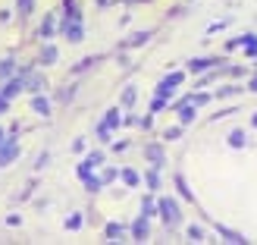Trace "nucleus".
I'll list each match as a JSON object with an SVG mask.
<instances>
[{"instance_id":"obj_1","label":"nucleus","mask_w":257,"mask_h":245,"mask_svg":"<svg viewBox=\"0 0 257 245\" xmlns=\"http://www.w3.org/2000/svg\"><path fill=\"white\" fill-rule=\"evenodd\" d=\"M157 214L163 217V223H166V226H179V223H182V208H179V201L166 198V195L157 201Z\"/></svg>"},{"instance_id":"obj_2","label":"nucleus","mask_w":257,"mask_h":245,"mask_svg":"<svg viewBox=\"0 0 257 245\" xmlns=\"http://www.w3.org/2000/svg\"><path fill=\"white\" fill-rule=\"evenodd\" d=\"M182 82H185V72H170V75H166V79L157 85V95L170 101V95H173V92H176V88L182 85Z\"/></svg>"},{"instance_id":"obj_3","label":"nucleus","mask_w":257,"mask_h":245,"mask_svg":"<svg viewBox=\"0 0 257 245\" xmlns=\"http://www.w3.org/2000/svg\"><path fill=\"white\" fill-rule=\"evenodd\" d=\"M128 233H132V239H135V242H148V236H151V217L141 214L138 220L132 223V229H128Z\"/></svg>"},{"instance_id":"obj_4","label":"nucleus","mask_w":257,"mask_h":245,"mask_svg":"<svg viewBox=\"0 0 257 245\" xmlns=\"http://www.w3.org/2000/svg\"><path fill=\"white\" fill-rule=\"evenodd\" d=\"M19 157V145L16 138H4V145H0V167H10V160Z\"/></svg>"},{"instance_id":"obj_5","label":"nucleus","mask_w":257,"mask_h":245,"mask_svg":"<svg viewBox=\"0 0 257 245\" xmlns=\"http://www.w3.org/2000/svg\"><path fill=\"white\" fill-rule=\"evenodd\" d=\"M0 85H4V88H0V95H4L7 101H13V98L22 92V72L19 75H10V79H4Z\"/></svg>"},{"instance_id":"obj_6","label":"nucleus","mask_w":257,"mask_h":245,"mask_svg":"<svg viewBox=\"0 0 257 245\" xmlns=\"http://www.w3.org/2000/svg\"><path fill=\"white\" fill-rule=\"evenodd\" d=\"M220 57H198V60H191L188 63V72H207V69H213V66H220Z\"/></svg>"},{"instance_id":"obj_7","label":"nucleus","mask_w":257,"mask_h":245,"mask_svg":"<svg viewBox=\"0 0 257 245\" xmlns=\"http://www.w3.org/2000/svg\"><path fill=\"white\" fill-rule=\"evenodd\" d=\"M148 160H151V167H157V170H160V167L166 164V154H163V145H148Z\"/></svg>"},{"instance_id":"obj_8","label":"nucleus","mask_w":257,"mask_h":245,"mask_svg":"<svg viewBox=\"0 0 257 245\" xmlns=\"http://www.w3.org/2000/svg\"><path fill=\"white\" fill-rule=\"evenodd\" d=\"M213 229L223 236V242H238V245H245V242H248V239L241 236V233H235V229H229V226H223V223H216Z\"/></svg>"},{"instance_id":"obj_9","label":"nucleus","mask_w":257,"mask_h":245,"mask_svg":"<svg viewBox=\"0 0 257 245\" xmlns=\"http://www.w3.org/2000/svg\"><path fill=\"white\" fill-rule=\"evenodd\" d=\"M32 110L38 113V117H50V101H47L41 92H38V95L32 98Z\"/></svg>"},{"instance_id":"obj_10","label":"nucleus","mask_w":257,"mask_h":245,"mask_svg":"<svg viewBox=\"0 0 257 245\" xmlns=\"http://www.w3.org/2000/svg\"><path fill=\"white\" fill-rule=\"evenodd\" d=\"M104 233H107V239H110V242H122L128 229H125L122 223H107V229H104Z\"/></svg>"},{"instance_id":"obj_11","label":"nucleus","mask_w":257,"mask_h":245,"mask_svg":"<svg viewBox=\"0 0 257 245\" xmlns=\"http://www.w3.org/2000/svg\"><path fill=\"white\" fill-rule=\"evenodd\" d=\"M195 104H179V123L182 126H188V123H195Z\"/></svg>"},{"instance_id":"obj_12","label":"nucleus","mask_w":257,"mask_h":245,"mask_svg":"<svg viewBox=\"0 0 257 245\" xmlns=\"http://www.w3.org/2000/svg\"><path fill=\"white\" fill-rule=\"evenodd\" d=\"M38 63H41V66H54V63H57V47L47 44V47L41 50V57H38Z\"/></svg>"},{"instance_id":"obj_13","label":"nucleus","mask_w":257,"mask_h":245,"mask_svg":"<svg viewBox=\"0 0 257 245\" xmlns=\"http://www.w3.org/2000/svg\"><path fill=\"white\" fill-rule=\"evenodd\" d=\"M151 35H154L151 29H148V32H135V35H132V38L125 41V47H138V44H148V41H151Z\"/></svg>"},{"instance_id":"obj_14","label":"nucleus","mask_w":257,"mask_h":245,"mask_svg":"<svg viewBox=\"0 0 257 245\" xmlns=\"http://www.w3.org/2000/svg\"><path fill=\"white\" fill-rule=\"evenodd\" d=\"M13 72H16V60H0V82H4V79H10V75Z\"/></svg>"},{"instance_id":"obj_15","label":"nucleus","mask_w":257,"mask_h":245,"mask_svg":"<svg viewBox=\"0 0 257 245\" xmlns=\"http://www.w3.org/2000/svg\"><path fill=\"white\" fill-rule=\"evenodd\" d=\"M245 132H241V129H232V132H229V148H245Z\"/></svg>"},{"instance_id":"obj_16","label":"nucleus","mask_w":257,"mask_h":245,"mask_svg":"<svg viewBox=\"0 0 257 245\" xmlns=\"http://www.w3.org/2000/svg\"><path fill=\"white\" fill-rule=\"evenodd\" d=\"M82 183H85V189H88V192H100V189H104V179H100V176H91V173H88Z\"/></svg>"},{"instance_id":"obj_17","label":"nucleus","mask_w":257,"mask_h":245,"mask_svg":"<svg viewBox=\"0 0 257 245\" xmlns=\"http://www.w3.org/2000/svg\"><path fill=\"white\" fill-rule=\"evenodd\" d=\"M54 29H57V19H54V16H47V19L41 22V38H44V41H50V35H54Z\"/></svg>"},{"instance_id":"obj_18","label":"nucleus","mask_w":257,"mask_h":245,"mask_svg":"<svg viewBox=\"0 0 257 245\" xmlns=\"http://www.w3.org/2000/svg\"><path fill=\"white\" fill-rule=\"evenodd\" d=\"M119 123H122L119 110H116V107H113V110H107V117H104V126H107V129H116Z\"/></svg>"},{"instance_id":"obj_19","label":"nucleus","mask_w":257,"mask_h":245,"mask_svg":"<svg viewBox=\"0 0 257 245\" xmlns=\"http://www.w3.org/2000/svg\"><path fill=\"white\" fill-rule=\"evenodd\" d=\"M145 183L151 186V192H157V189H160V176H157V167H151V170L145 173Z\"/></svg>"},{"instance_id":"obj_20","label":"nucleus","mask_w":257,"mask_h":245,"mask_svg":"<svg viewBox=\"0 0 257 245\" xmlns=\"http://www.w3.org/2000/svg\"><path fill=\"white\" fill-rule=\"evenodd\" d=\"M176 189H179V195H182L185 201H195V195H191V189L185 186V179H182V176H176Z\"/></svg>"},{"instance_id":"obj_21","label":"nucleus","mask_w":257,"mask_h":245,"mask_svg":"<svg viewBox=\"0 0 257 245\" xmlns=\"http://www.w3.org/2000/svg\"><path fill=\"white\" fill-rule=\"evenodd\" d=\"M135 98H138V92H135V85H128L125 92H122V107H132V104H135Z\"/></svg>"},{"instance_id":"obj_22","label":"nucleus","mask_w":257,"mask_h":245,"mask_svg":"<svg viewBox=\"0 0 257 245\" xmlns=\"http://www.w3.org/2000/svg\"><path fill=\"white\" fill-rule=\"evenodd\" d=\"M119 176H122V183H125V186H138V183H141V176H138L135 170H122Z\"/></svg>"},{"instance_id":"obj_23","label":"nucleus","mask_w":257,"mask_h":245,"mask_svg":"<svg viewBox=\"0 0 257 245\" xmlns=\"http://www.w3.org/2000/svg\"><path fill=\"white\" fill-rule=\"evenodd\" d=\"M141 214H145V217H154V214H157V204H154L151 198H141Z\"/></svg>"},{"instance_id":"obj_24","label":"nucleus","mask_w":257,"mask_h":245,"mask_svg":"<svg viewBox=\"0 0 257 245\" xmlns=\"http://www.w3.org/2000/svg\"><path fill=\"white\" fill-rule=\"evenodd\" d=\"M179 135H182V123H179V126H173V129H166V132H163V138H166V141H176Z\"/></svg>"},{"instance_id":"obj_25","label":"nucleus","mask_w":257,"mask_h":245,"mask_svg":"<svg viewBox=\"0 0 257 245\" xmlns=\"http://www.w3.org/2000/svg\"><path fill=\"white\" fill-rule=\"evenodd\" d=\"M241 88L238 85H226V88H220V92H216V98H232V95H238Z\"/></svg>"},{"instance_id":"obj_26","label":"nucleus","mask_w":257,"mask_h":245,"mask_svg":"<svg viewBox=\"0 0 257 245\" xmlns=\"http://www.w3.org/2000/svg\"><path fill=\"white\" fill-rule=\"evenodd\" d=\"M188 239L191 242H204V229L201 226H188Z\"/></svg>"},{"instance_id":"obj_27","label":"nucleus","mask_w":257,"mask_h":245,"mask_svg":"<svg viewBox=\"0 0 257 245\" xmlns=\"http://www.w3.org/2000/svg\"><path fill=\"white\" fill-rule=\"evenodd\" d=\"M79 226H82V214H72L66 220V229H79Z\"/></svg>"},{"instance_id":"obj_28","label":"nucleus","mask_w":257,"mask_h":245,"mask_svg":"<svg viewBox=\"0 0 257 245\" xmlns=\"http://www.w3.org/2000/svg\"><path fill=\"white\" fill-rule=\"evenodd\" d=\"M32 13V0H19V16H29Z\"/></svg>"},{"instance_id":"obj_29","label":"nucleus","mask_w":257,"mask_h":245,"mask_svg":"<svg viewBox=\"0 0 257 245\" xmlns=\"http://www.w3.org/2000/svg\"><path fill=\"white\" fill-rule=\"evenodd\" d=\"M97 138H100V141H110V129H107L104 123H100V126H97Z\"/></svg>"},{"instance_id":"obj_30","label":"nucleus","mask_w":257,"mask_h":245,"mask_svg":"<svg viewBox=\"0 0 257 245\" xmlns=\"http://www.w3.org/2000/svg\"><path fill=\"white\" fill-rule=\"evenodd\" d=\"M100 179H104V186H107L110 179H116V170H104V176H100Z\"/></svg>"},{"instance_id":"obj_31","label":"nucleus","mask_w":257,"mask_h":245,"mask_svg":"<svg viewBox=\"0 0 257 245\" xmlns=\"http://www.w3.org/2000/svg\"><path fill=\"white\" fill-rule=\"evenodd\" d=\"M7 107H10V101H7L4 95H0V117H4V113H7Z\"/></svg>"},{"instance_id":"obj_32","label":"nucleus","mask_w":257,"mask_h":245,"mask_svg":"<svg viewBox=\"0 0 257 245\" xmlns=\"http://www.w3.org/2000/svg\"><path fill=\"white\" fill-rule=\"evenodd\" d=\"M248 92H254V95H257V75H254V79L248 82Z\"/></svg>"},{"instance_id":"obj_33","label":"nucleus","mask_w":257,"mask_h":245,"mask_svg":"<svg viewBox=\"0 0 257 245\" xmlns=\"http://www.w3.org/2000/svg\"><path fill=\"white\" fill-rule=\"evenodd\" d=\"M251 126H254V129H257V113H254V117H251Z\"/></svg>"},{"instance_id":"obj_34","label":"nucleus","mask_w":257,"mask_h":245,"mask_svg":"<svg viewBox=\"0 0 257 245\" xmlns=\"http://www.w3.org/2000/svg\"><path fill=\"white\" fill-rule=\"evenodd\" d=\"M0 145H4V129H0Z\"/></svg>"}]
</instances>
